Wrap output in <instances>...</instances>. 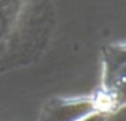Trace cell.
<instances>
[{
  "label": "cell",
  "instance_id": "obj_1",
  "mask_svg": "<svg viewBox=\"0 0 126 121\" xmlns=\"http://www.w3.org/2000/svg\"><path fill=\"white\" fill-rule=\"evenodd\" d=\"M126 48L124 42L109 43L101 52V78L96 89L105 114H117L125 107Z\"/></svg>",
  "mask_w": 126,
  "mask_h": 121
},
{
  "label": "cell",
  "instance_id": "obj_2",
  "mask_svg": "<svg viewBox=\"0 0 126 121\" xmlns=\"http://www.w3.org/2000/svg\"><path fill=\"white\" fill-rule=\"evenodd\" d=\"M105 114L104 104L98 94L54 96L41 107L37 121H87Z\"/></svg>",
  "mask_w": 126,
  "mask_h": 121
}]
</instances>
